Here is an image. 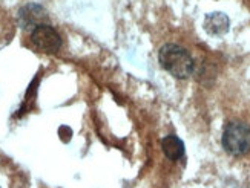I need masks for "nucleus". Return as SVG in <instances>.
<instances>
[{"mask_svg":"<svg viewBox=\"0 0 250 188\" xmlns=\"http://www.w3.org/2000/svg\"><path fill=\"white\" fill-rule=\"evenodd\" d=\"M161 149H163V151H165L166 158L170 161H178L183 158V154H184V144L175 135H169L166 138H163Z\"/></svg>","mask_w":250,"mask_h":188,"instance_id":"5","label":"nucleus"},{"mask_svg":"<svg viewBox=\"0 0 250 188\" xmlns=\"http://www.w3.org/2000/svg\"><path fill=\"white\" fill-rule=\"evenodd\" d=\"M31 41L39 51L45 54H56L62 48V37L49 25H37L31 32Z\"/></svg>","mask_w":250,"mask_h":188,"instance_id":"3","label":"nucleus"},{"mask_svg":"<svg viewBox=\"0 0 250 188\" xmlns=\"http://www.w3.org/2000/svg\"><path fill=\"white\" fill-rule=\"evenodd\" d=\"M43 16H46V13L36 3H29L28 6H25L20 11V20H21V23H23V26L37 23Z\"/></svg>","mask_w":250,"mask_h":188,"instance_id":"6","label":"nucleus"},{"mask_svg":"<svg viewBox=\"0 0 250 188\" xmlns=\"http://www.w3.org/2000/svg\"><path fill=\"white\" fill-rule=\"evenodd\" d=\"M204 28H206V31H208L209 34H212V36H221V34H226L227 29H229V19H227V16L223 14V13H213V14H209L208 17H206Z\"/></svg>","mask_w":250,"mask_h":188,"instance_id":"4","label":"nucleus"},{"mask_svg":"<svg viewBox=\"0 0 250 188\" xmlns=\"http://www.w3.org/2000/svg\"><path fill=\"white\" fill-rule=\"evenodd\" d=\"M223 147L233 156H243L250 151V127L241 121H232L223 133Z\"/></svg>","mask_w":250,"mask_h":188,"instance_id":"2","label":"nucleus"},{"mask_svg":"<svg viewBox=\"0 0 250 188\" xmlns=\"http://www.w3.org/2000/svg\"><path fill=\"white\" fill-rule=\"evenodd\" d=\"M158 58H160V64L163 66V69H166L170 75L175 76V78H180V80L189 78L193 72L195 64H193L190 54L184 48L173 45V43L165 45L160 49Z\"/></svg>","mask_w":250,"mask_h":188,"instance_id":"1","label":"nucleus"}]
</instances>
